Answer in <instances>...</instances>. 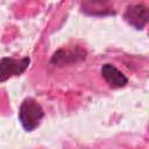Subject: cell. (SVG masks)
Listing matches in <instances>:
<instances>
[{"mask_svg": "<svg viewBox=\"0 0 149 149\" xmlns=\"http://www.w3.org/2000/svg\"><path fill=\"white\" fill-rule=\"evenodd\" d=\"M123 17L127 23L135 29H143L148 22V9L142 3L132 5L128 6V8L126 9Z\"/></svg>", "mask_w": 149, "mask_h": 149, "instance_id": "8992f818", "label": "cell"}, {"mask_svg": "<svg viewBox=\"0 0 149 149\" xmlns=\"http://www.w3.org/2000/svg\"><path fill=\"white\" fill-rule=\"evenodd\" d=\"M100 74L111 88H121L128 84V77L111 63H104L101 65Z\"/></svg>", "mask_w": 149, "mask_h": 149, "instance_id": "5b68a950", "label": "cell"}, {"mask_svg": "<svg viewBox=\"0 0 149 149\" xmlns=\"http://www.w3.org/2000/svg\"><path fill=\"white\" fill-rule=\"evenodd\" d=\"M80 9L84 14L97 17L115 14V9L111 0H83Z\"/></svg>", "mask_w": 149, "mask_h": 149, "instance_id": "277c9868", "label": "cell"}, {"mask_svg": "<svg viewBox=\"0 0 149 149\" xmlns=\"http://www.w3.org/2000/svg\"><path fill=\"white\" fill-rule=\"evenodd\" d=\"M29 57H23L20 59L13 57H2L0 59V83H3L12 77L22 74L29 68Z\"/></svg>", "mask_w": 149, "mask_h": 149, "instance_id": "3957f363", "label": "cell"}, {"mask_svg": "<svg viewBox=\"0 0 149 149\" xmlns=\"http://www.w3.org/2000/svg\"><path fill=\"white\" fill-rule=\"evenodd\" d=\"M44 118L42 106L33 98H26L19 109V121L26 132H33L37 128Z\"/></svg>", "mask_w": 149, "mask_h": 149, "instance_id": "6da1fadb", "label": "cell"}, {"mask_svg": "<svg viewBox=\"0 0 149 149\" xmlns=\"http://www.w3.org/2000/svg\"><path fill=\"white\" fill-rule=\"evenodd\" d=\"M86 56H87V51L83 47L79 45L65 47L56 50L52 54L50 58V64L57 68L70 66L85 61Z\"/></svg>", "mask_w": 149, "mask_h": 149, "instance_id": "7a4b0ae2", "label": "cell"}]
</instances>
